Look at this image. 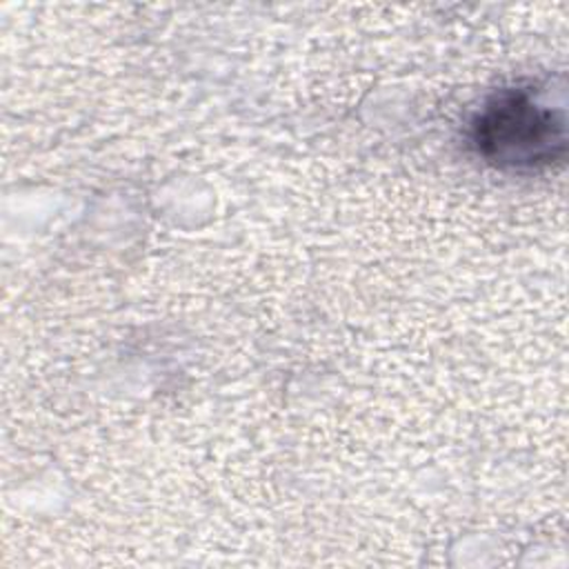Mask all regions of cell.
Here are the masks:
<instances>
[{"label": "cell", "instance_id": "1", "mask_svg": "<svg viewBox=\"0 0 569 569\" xmlns=\"http://www.w3.org/2000/svg\"><path fill=\"white\" fill-rule=\"evenodd\" d=\"M471 144L498 169H542L565 156V113L529 89H505L478 111Z\"/></svg>", "mask_w": 569, "mask_h": 569}]
</instances>
